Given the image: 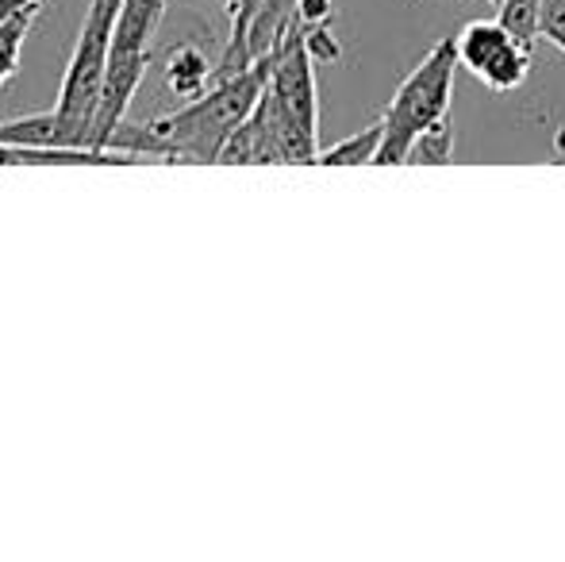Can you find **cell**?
I'll return each instance as SVG.
<instances>
[{
	"label": "cell",
	"mask_w": 565,
	"mask_h": 562,
	"mask_svg": "<svg viewBox=\"0 0 565 562\" xmlns=\"http://www.w3.org/2000/svg\"><path fill=\"white\" fill-rule=\"evenodd\" d=\"M543 35L565 51V0H543Z\"/></svg>",
	"instance_id": "30bf717a"
},
{
	"label": "cell",
	"mask_w": 565,
	"mask_h": 562,
	"mask_svg": "<svg viewBox=\"0 0 565 562\" xmlns=\"http://www.w3.org/2000/svg\"><path fill=\"white\" fill-rule=\"evenodd\" d=\"M43 0H0V20L12 12H23V8H39Z\"/></svg>",
	"instance_id": "4fadbf2b"
},
{
	"label": "cell",
	"mask_w": 565,
	"mask_h": 562,
	"mask_svg": "<svg viewBox=\"0 0 565 562\" xmlns=\"http://www.w3.org/2000/svg\"><path fill=\"white\" fill-rule=\"evenodd\" d=\"M266 82L269 54L250 62L246 70H238V74L216 77L201 97H193L189 105L173 108L166 116H154L147 124L166 142L170 158H181V162H220L224 142L254 113L258 97L266 93Z\"/></svg>",
	"instance_id": "7a4b0ae2"
},
{
	"label": "cell",
	"mask_w": 565,
	"mask_h": 562,
	"mask_svg": "<svg viewBox=\"0 0 565 562\" xmlns=\"http://www.w3.org/2000/svg\"><path fill=\"white\" fill-rule=\"evenodd\" d=\"M39 8H23L0 20V85L20 70V54H23V39H28L31 23H35Z\"/></svg>",
	"instance_id": "52a82bcc"
},
{
	"label": "cell",
	"mask_w": 565,
	"mask_h": 562,
	"mask_svg": "<svg viewBox=\"0 0 565 562\" xmlns=\"http://www.w3.org/2000/svg\"><path fill=\"white\" fill-rule=\"evenodd\" d=\"M458 59L492 93H512L531 74V46L500 20H473L458 35Z\"/></svg>",
	"instance_id": "277c9868"
},
{
	"label": "cell",
	"mask_w": 565,
	"mask_h": 562,
	"mask_svg": "<svg viewBox=\"0 0 565 562\" xmlns=\"http://www.w3.org/2000/svg\"><path fill=\"white\" fill-rule=\"evenodd\" d=\"M297 20L305 28H323L331 23V0H297Z\"/></svg>",
	"instance_id": "8fae6325"
},
{
	"label": "cell",
	"mask_w": 565,
	"mask_h": 562,
	"mask_svg": "<svg viewBox=\"0 0 565 562\" xmlns=\"http://www.w3.org/2000/svg\"><path fill=\"white\" fill-rule=\"evenodd\" d=\"M497 20L515 39H523L531 46V39L543 35V0H497Z\"/></svg>",
	"instance_id": "9c48e42d"
},
{
	"label": "cell",
	"mask_w": 565,
	"mask_h": 562,
	"mask_svg": "<svg viewBox=\"0 0 565 562\" xmlns=\"http://www.w3.org/2000/svg\"><path fill=\"white\" fill-rule=\"evenodd\" d=\"M166 85H170V93L178 100H193L201 97L204 89H209L212 82H216V70H212L209 54L201 51V46L193 43H181L170 51V59H166Z\"/></svg>",
	"instance_id": "5b68a950"
},
{
	"label": "cell",
	"mask_w": 565,
	"mask_h": 562,
	"mask_svg": "<svg viewBox=\"0 0 565 562\" xmlns=\"http://www.w3.org/2000/svg\"><path fill=\"white\" fill-rule=\"evenodd\" d=\"M458 66H461L458 39H443V43H435L431 51H427V59L404 77L401 89L393 93V100H388L385 113H381V128H385V139H381V150H377L381 166L404 162L412 139H416L419 131L447 120Z\"/></svg>",
	"instance_id": "3957f363"
},
{
	"label": "cell",
	"mask_w": 565,
	"mask_h": 562,
	"mask_svg": "<svg viewBox=\"0 0 565 562\" xmlns=\"http://www.w3.org/2000/svg\"><path fill=\"white\" fill-rule=\"evenodd\" d=\"M119 8H124V0H89L66 77H62L58 105L51 113L0 124V139L15 142V147H93Z\"/></svg>",
	"instance_id": "6da1fadb"
},
{
	"label": "cell",
	"mask_w": 565,
	"mask_h": 562,
	"mask_svg": "<svg viewBox=\"0 0 565 562\" xmlns=\"http://www.w3.org/2000/svg\"><path fill=\"white\" fill-rule=\"evenodd\" d=\"M381 139H385V128H381V116H377V120H373L370 128L358 131V136L320 150V166H370V162H377Z\"/></svg>",
	"instance_id": "8992f818"
},
{
	"label": "cell",
	"mask_w": 565,
	"mask_h": 562,
	"mask_svg": "<svg viewBox=\"0 0 565 562\" xmlns=\"http://www.w3.org/2000/svg\"><path fill=\"white\" fill-rule=\"evenodd\" d=\"M554 150H558V158H565V128H558V136H554Z\"/></svg>",
	"instance_id": "5bb4252c"
},
{
	"label": "cell",
	"mask_w": 565,
	"mask_h": 562,
	"mask_svg": "<svg viewBox=\"0 0 565 562\" xmlns=\"http://www.w3.org/2000/svg\"><path fill=\"white\" fill-rule=\"evenodd\" d=\"M305 31H308V46H312L316 62H335L339 59V46H335V39H331L328 23H323V28H305Z\"/></svg>",
	"instance_id": "7c38bea8"
},
{
	"label": "cell",
	"mask_w": 565,
	"mask_h": 562,
	"mask_svg": "<svg viewBox=\"0 0 565 562\" xmlns=\"http://www.w3.org/2000/svg\"><path fill=\"white\" fill-rule=\"evenodd\" d=\"M454 158V128H450V116L431 128H424L408 147V158L404 162H416V166H443Z\"/></svg>",
	"instance_id": "ba28073f"
}]
</instances>
